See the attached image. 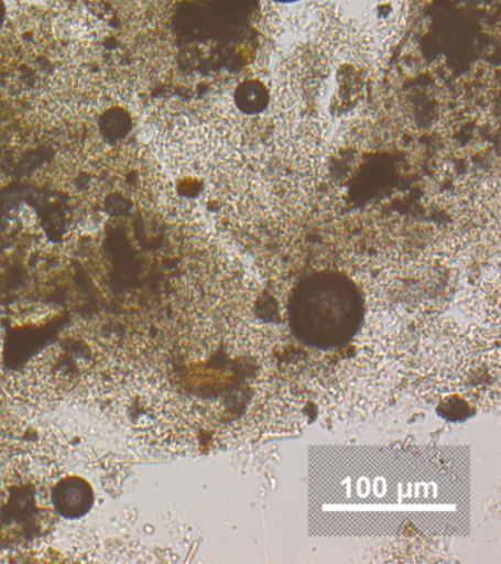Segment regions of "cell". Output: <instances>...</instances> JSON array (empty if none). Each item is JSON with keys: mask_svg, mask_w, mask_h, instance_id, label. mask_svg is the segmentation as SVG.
I'll return each mask as SVG.
<instances>
[{"mask_svg": "<svg viewBox=\"0 0 501 564\" xmlns=\"http://www.w3.org/2000/svg\"><path fill=\"white\" fill-rule=\"evenodd\" d=\"M363 319L358 285L337 272H318L294 289L290 328L306 346L331 350L355 337Z\"/></svg>", "mask_w": 501, "mask_h": 564, "instance_id": "1", "label": "cell"}, {"mask_svg": "<svg viewBox=\"0 0 501 564\" xmlns=\"http://www.w3.org/2000/svg\"><path fill=\"white\" fill-rule=\"evenodd\" d=\"M275 2H281V3H293V2H297V0H275Z\"/></svg>", "mask_w": 501, "mask_h": 564, "instance_id": "2", "label": "cell"}]
</instances>
